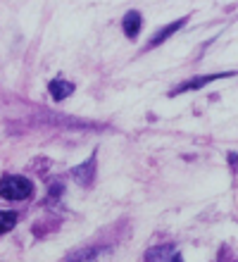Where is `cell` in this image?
<instances>
[{"mask_svg": "<svg viewBox=\"0 0 238 262\" xmlns=\"http://www.w3.org/2000/svg\"><path fill=\"white\" fill-rule=\"evenodd\" d=\"M100 253H107L105 248H86V250H76L72 255H67V260H95L100 257Z\"/></svg>", "mask_w": 238, "mask_h": 262, "instance_id": "obj_8", "label": "cell"}, {"mask_svg": "<svg viewBox=\"0 0 238 262\" xmlns=\"http://www.w3.org/2000/svg\"><path fill=\"white\" fill-rule=\"evenodd\" d=\"M229 76H233V72H222V74H205V76H196V79H190V81H184L179 89L171 91V96H179V93H186V91H196L200 89V86H205V83L210 81H217V79H229Z\"/></svg>", "mask_w": 238, "mask_h": 262, "instance_id": "obj_2", "label": "cell"}, {"mask_svg": "<svg viewBox=\"0 0 238 262\" xmlns=\"http://www.w3.org/2000/svg\"><path fill=\"white\" fill-rule=\"evenodd\" d=\"M184 24H186V17H181V19H177V21H171V24H167V27H164L162 31H157V34L153 36V38H150L145 48H148V50H150V48H157V46L167 41V38H169L171 34H177V31H179L181 27H184Z\"/></svg>", "mask_w": 238, "mask_h": 262, "instance_id": "obj_4", "label": "cell"}, {"mask_svg": "<svg viewBox=\"0 0 238 262\" xmlns=\"http://www.w3.org/2000/svg\"><path fill=\"white\" fill-rule=\"evenodd\" d=\"M14 224H17V214L0 210V234H7V231H12Z\"/></svg>", "mask_w": 238, "mask_h": 262, "instance_id": "obj_9", "label": "cell"}, {"mask_svg": "<svg viewBox=\"0 0 238 262\" xmlns=\"http://www.w3.org/2000/svg\"><path fill=\"white\" fill-rule=\"evenodd\" d=\"M145 260H181L179 257V253L171 246H160V248H150L148 253H145Z\"/></svg>", "mask_w": 238, "mask_h": 262, "instance_id": "obj_7", "label": "cell"}, {"mask_svg": "<svg viewBox=\"0 0 238 262\" xmlns=\"http://www.w3.org/2000/svg\"><path fill=\"white\" fill-rule=\"evenodd\" d=\"M72 177H74L79 184H83V186H89L91 181L95 179V155L93 158H89L83 165H79V167H74L72 169Z\"/></svg>", "mask_w": 238, "mask_h": 262, "instance_id": "obj_3", "label": "cell"}, {"mask_svg": "<svg viewBox=\"0 0 238 262\" xmlns=\"http://www.w3.org/2000/svg\"><path fill=\"white\" fill-rule=\"evenodd\" d=\"M50 96H53V100H64L67 96H72L74 93V83H69V81H64V79H55V81H50Z\"/></svg>", "mask_w": 238, "mask_h": 262, "instance_id": "obj_6", "label": "cell"}, {"mask_svg": "<svg viewBox=\"0 0 238 262\" xmlns=\"http://www.w3.org/2000/svg\"><path fill=\"white\" fill-rule=\"evenodd\" d=\"M34 195V184L27 177H14L7 174L0 179V198L5 200H27Z\"/></svg>", "mask_w": 238, "mask_h": 262, "instance_id": "obj_1", "label": "cell"}, {"mask_svg": "<svg viewBox=\"0 0 238 262\" xmlns=\"http://www.w3.org/2000/svg\"><path fill=\"white\" fill-rule=\"evenodd\" d=\"M141 24H143L141 12H136V10H131V12L124 14V19H122V29H124V34H126V38H136V36L141 34Z\"/></svg>", "mask_w": 238, "mask_h": 262, "instance_id": "obj_5", "label": "cell"}]
</instances>
